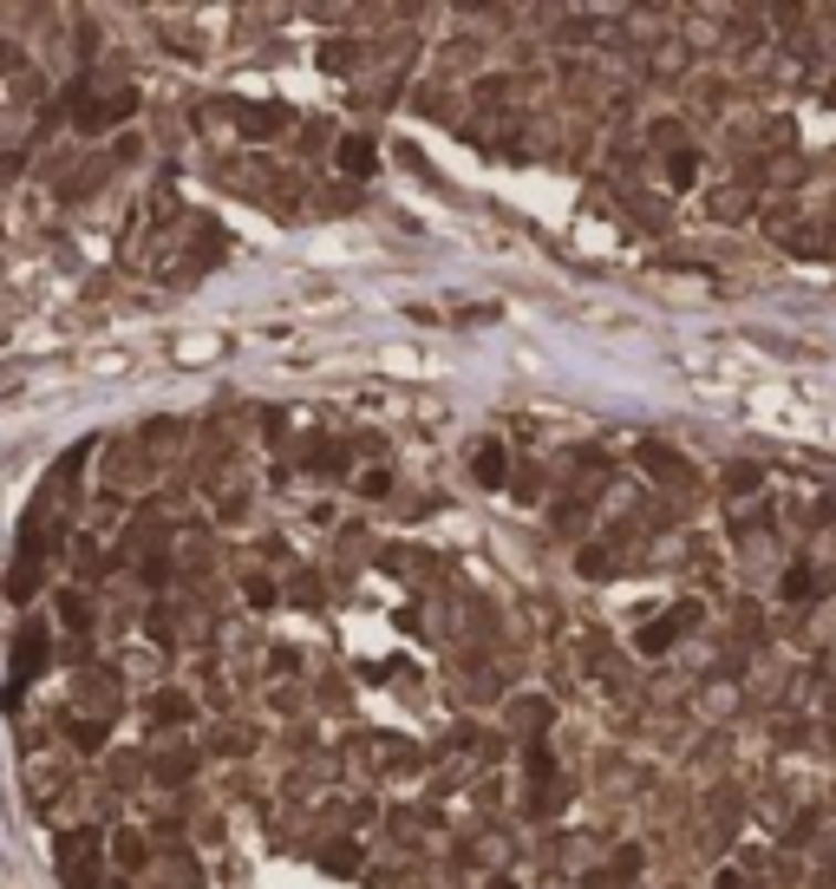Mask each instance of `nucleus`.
I'll list each match as a JSON object with an SVG mask.
<instances>
[{
    "instance_id": "31",
    "label": "nucleus",
    "mask_w": 836,
    "mask_h": 889,
    "mask_svg": "<svg viewBox=\"0 0 836 889\" xmlns=\"http://www.w3.org/2000/svg\"><path fill=\"white\" fill-rule=\"evenodd\" d=\"M634 877H640V850H634V844H621V850L608 857V883H615V889H634Z\"/></svg>"
},
{
    "instance_id": "14",
    "label": "nucleus",
    "mask_w": 836,
    "mask_h": 889,
    "mask_svg": "<svg viewBox=\"0 0 836 889\" xmlns=\"http://www.w3.org/2000/svg\"><path fill=\"white\" fill-rule=\"evenodd\" d=\"M752 177H759V190H791V184H804V157L797 150H771Z\"/></svg>"
},
{
    "instance_id": "3",
    "label": "nucleus",
    "mask_w": 836,
    "mask_h": 889,
    "mask_svg": "<svg viewBox=\"0 0 836 889\" xmlns=\"http://www.w3.org/2000/svg\"><path fill=\"white\" fill-rule=\"evenodd\" d=\"M693 628H699V602H673L660 621H647V628L634 635V648H640L647 661H660V655H673V641H680V635H693Z\"/></svg>"
},
{
    "instance_id": "13",
    "label": "nucleus",
    "mask_w": 836,
    "mask_h": 889,
    "mask_svg": "<svg viewBox=\"0 0 836 889\" xmlns=\"http://www.w3.org/2000/svg\"><path fill=\"white\" fill-rule=\"evenodd\" d=\"M334 157H341V170H347V177H373V170H379V145H373V132H347V138H334Z\"/></svg>"
},
{
    "instance_id": "11",
    "label": "nucleus",
    "mask_w": 836,
    "mask_h": 889,
    "mask_svg": "<svg viewBox=\"0 0 836 889\" xmlns=\"http://www.w3.org/2000/svg\"><path fill=\"white\" fill-rule=\"evenodd\" d=\"M105 857H112L118 877H138V870H150V837L144 830H105Z\"/></svg>"
},
{
    "instance_id": "30",
    "label": "nucleus",
    "mask_w": 836,
    "mask_h": 889,
    "mask_svg": "<svg viewBox=\"0 0 836 889\" xmlns=\"http://www.w3.org/2000/svg\"><path fill=\"white\" fill-rule=\"evenodd\" d=\"M464 693H471V700H497V693H503V673H497V667H464Z\"/></svg>"
},
{
    "instance_id": "20",
    "label": "nucleus",
    "mask_w": 836,
    "mask_h": 889,
    "mask_svg": "<svg viewBox=\"0 0 836 889\" xmlns=\"http://www.w3.org/2000/svg\"><path fill=\"white\" fill-rule=\"evenodd\" d=\"M40 661H46V628H40V621H27V628H20V641H13V673H33Z\"/></svg>"
},
{
    "instance_id": "4",
    "label": "nucleus",
    "mask_w": 836,
    "mask_h": 889,
    "mask_svg": "<svg viewBox=\"0 0 836 889\" xmlns=\"http://www.w3.org/2000/svg\"><path fill=\"white\" fill-rule=\"evenodd\" d=\"M72 693H79V707L72 713H92V720H118V700H125V687H118V673H98V667H79L72 673Z\"/></svg>"
},
{
    "instance_id": "1",
    "label": "nucleus",
    "mask_w": 836,
    "mask_h": 889,
    "mask_svg": "<svg viewBox=\"0 0 836 889\" xmlns=\"http://www.w3.org/2000/svg\"><path fill=\"white\" fill-rule=\"evenodd\" d=\"M347 765L359 772H393V778H412L418 765H425V752L412 740H399V733H353L347 740Z\"/></svg>"
},
{
    "instance_id": "18",
    "label": "nucleus",
    "mask_w": 836,
    "mask_h": 889,
    "mask_svg": "<svg viewBox=\"0 0 836 889\" xmlns=\"http://www.w3.org/2000/svg\"><path fill=\"white\" fill-rule=\"evenodd\" d=\"M562 772H556V752L550 745H523V785L530 792H543V785H556Z\"/></svg>"
},
{
    "instance_id": "25",
    "label": "nucleus",
    "mask_w": 836,
    "mask_h": 889,
    "mask_svg": "<svg viewBox=\"0 0 836 889\" xmlns=\"http://www.w3.org/2000/svg\"><path fill=\"white\" fill-rule=\"evenodd\" d=\"M72 576H79V583H98V576H105V550H98L92 536L72 543Z\"/></svg>"
},
{
    "instance_id": "37",
    "label": "nucleus",
    "mask_w": 836,
    "mask_h": 889,
    "mask_svg": "<svg viewBox=\"0 0 836 889\" xmlns=\"http://www.w3.org/2000/svg\"><path fill=\"white\" fill-rule=\"evenodd\" d=\"M327 145H334V125H327V118L301 125V150H327Z\"/></svg>"
},
{
    "instance_id": "34",
    "label": "nucleus",
    "mask_w": 836,
    "mask_h": 889,
    "mask_svg": "<svg viewBox=\"0 0 836 889\" xmlns=\"http://www.w3.org/2000/svg\"><path fill=\"white\" fill-rule=\"evenodd\" d=\"M314 864H327V870H341V877H347V870H359V844H321V850H314Z\"/></svg>"
},
{
    "instance_id": "39",
    "label": "nucleus",
    "mask_w": 836,
    "mask_h": 889,
    "mask_svg": "<svg viewBox=\"0 0 836 889\" xmlns=\"http://www.w3.org/2000/svg\"><path fill=\"white\" fill-rule=\"evenodd\" d=\"M144 583H170V556L164 550H144Z\"/></svg>"
},
{
    "instance_id": "24",
    "label": "nucleus",
    "mask_w": 836,
    "mask_h": 889,
    "mask_svg": "<svg viewBox=\"0 0 836 889\" xmlns=\"http://www.w3.org/2000/svg\"><path fill=\"white\" fill-rule=\"evenodd\" d=\"M719 484H725V498H732V504H745V498H759V484H765V478H759V464H725V478H719Z\"/></svg>"
},
{
    "instance_id": "12",
    "label": "nucleus",
    "mask_w": 836,
    "mask_h": 889,
    "mask_svg": "<svg viewBox=\"0 0 836 889\" xmlns=\"http://www.w3.org/2000/svg\"><path fill=\"white\" fill-rule=\"evenodd\" d=\"M687 66H693V40H687V33H660L654 53H647V73L654 79H687Z\"/></svg>"
},
{
    "instance_id": "8",
    "label": "nucleus",
    "mask_w": 836,
    "mask_h": 889,
    "mask_svg": "<svg viewBox=\"0 0 836 889\" xmlns=\"http://www.w3.org/2000/svg\"><path fill=\"white\" fill-rule=\"evenodd\" d=\"M640 471H647V478H660V484H673V491H693V484H699V471L673 451V445H640Z\"/></svg>"
},
{
    "instance_id": "44",
    "label": "nucleus",
    "mask_w": 836,
    "mask_h": 889,
    "mask_svg": "<svg viewBox=\"0 0 836 889\" xmlns=\"http://www.w3.org/2000/svg\"><path fill=\"white\" fill-rule=\"evenodd\" d=\"M830 105H836V92H830Z\"/></svg>"
},
{
    "instance_id": "16",
    "label": "nucleus",
    "mask_w": 836,
    "mask_h": 889,
    "mask_svg": "<svg viewBox=\"0 0 836 889\" xmlns=\"http://www.w3.org/2000/svg\"><path fill=\"white\" fill-rule=\"evenodd\" d=\"M575 569H582L588 583H608V576H621L627 563H621V550H615V543H588V550L575 556Z\"/></svg>"
},
{
    "instance_id": "41",
    "label": "nucleus",
    "mask_w": 836,
    "mask_h": 889,
    "mask_svg": "<svg viewBox=\"0 0 836 889\" xmlns=\"http://www.w3.org/2000/svg\"><path fill=\"white\" fill-rule=\"evenodd\" d=\"M719 889H759L745 870H719Z\"/></svg>"
},
{
    "instance_id": "5",
    "label": "nucleus",
    "mask_w": 836,
    "mask_h": 889,
    "mask_svg": "<svg viewBox=\"0 0 836 889\" xmlns=\"http://www.w3.org/2000/svg\"><path fill=\"white\" fill-rule=\"evenodd\" d=\"M190 720H197V700L184 687H150L144 693V726L150 733H184Z\"/></svg>"
},
{
    "instance_id": "38",
    "label": "nucleus",
    "mask_w": 836,
    "mask_h": 889,
    "mask_svg": "<svg viewBox=\"0 0 836 889\" xmlns=\"http://www.w3.org/2000/svg\"><path fill=\"white\" fill-rule=\"evenodd\" d=\"M0 73H27V53H20V40H7V33H0Z\"/></svg>"
},
{
    "instance_id": "36",
    "label": "nucleus",
    "mask_w": 836,
    "mask_h": 889,
    "mask_svg": "<svg viewBox=\"0 0 836 889\" xmlns=\"http://www.w3.org/2000/svg\"><path fill=\"white\" fill-rule=\"evenodd\" d=\"M784 249H791V255H817V249H824V229H817V222H804V229H791V236H784Z\"/></svg>"
},
{
    "instance_id": "35",
    "label": "nucleus",
    "mask_w": 836,
    "mask_h": 889,
    "mask_svg": "<svg viewBox=\"0 0 836 889\" xmlns=\"http://www.w3.org/2000/svg\"><path fill=\"white\" fill-rule=\"evenodd\" d=\"M353 491H359V498H386V491H393V471H386V464H366V471L353 478Z\"/></svg>"
},
{
    "instance_id": "10",
    "label": "nucleus",
    "mask_w": 836,
    "mask_h": 889,
    "mask_svg": "<svg viewBox=\"0 0 836 889\" xmlns=\"http://www.w3.org/2000/svg\"><path fill=\"white\" fill-rule=\"evenodd\" d=\"M203 752L209 759H255V752H262V733L242 726V720H222V726H209Z\"/></svg>"
},
{
    "instance_id": "19",
    "label": "nucleus",
    "mask_w": 836,
    "mask_h": 889,
    "mask_svg": "<svg viewBox=\"0 0 836 889\" xmlns=\"http://www.w3.org/2000/svg\"><path fill=\"white\" fill-rule=\"evenodd\" d=\"M53 608H60V628H66V635H92V595L85 589H66Z\"/></svg>"
},
{
    "instance_id": "28",
    "label": "nucleus",
    "mask_w": 836,
    "mask_h": 889,
    "mask_svg": "<svg viewBox=\"0 0 836 889\" xmlns=\"http://www.w3.org/2000/svg\"><path fill=\"white\" fill-rule=\"evenodd\" d=\"M105 733H112V726H105V720H92V713H72V720H66V740L79 745V752H98Z\"/></svg>"
},
{
    "instance_id": "15",
    "label": "nucleus",
    "mask_w": 836,
    "mask_h": 889,
    "mask_svg": "<svg viewBox=\"0 0 836 889\" xmlns=\"http://www.w3.org/2000/svg\"><path fill=\"white\" fill-rule=\"evenodd\" d=\"M471 478H478L484 491H503V484H510V458H503V445L497 439H484L478 451H471Z\"/></svg>"
},
{
    "instance_id": "6",
    "label": "nucleus",
    "mask_w": 836,
    "mask_h": 889,
    "mask_svg": "<svg viewBox=\"0 0 836 889\" xmlns=\"http://www.w3.org/2000/svg\"><path fill=\"white\" fill-rule=\"evenodd\" d=\"M216 118H229L242 138H275V132H288V125H294L281 105H242V98H222V105H216Z\"/></svg>"
},
{
    "instance_id": "27",
    "label": "nucleus",
    "mask_w": 836,
    "mask_h": 889,
    "mask_svg": "<svg viewBox=\"0 0 836 889\" xmlns=\"http://www.w3.org/2000/svg\"><path fill=\"white\" fill-rule=\"evenodd\" d=\"M157 870H164V889H203V877H197V857H184V850H170Z\"/></svg>"
},
{
    "instance_id": "21",
    "label": "nucleus",
    "mask_w": 836,
    "mask_h": 889,
    "mask_svg": "<svg viewBox=\"0 0 836 889\" xmlns=\"http://www.w3.org/2000/svg\"><path fill=\"white\" fill-rule=\"evenodd\" d=\"M366 66V40H327L321 46V73H353Z\"/></svg>"
},
{
    "instance_id": "26",
    "label": "nucleus",
    "mask_w": 836,
    "mask_h": 889,
    "mask_svg": "<svg viewBox=\"0 0 836 889\" xmlns=\"http://www.w3.org/2000/svg\"><path fill=\"white\" fill-rule=\"evenodd\" d=\"M660 164H667V184H673V190H693V177H699V150H693V145L667 150Z\"/></svg>"
},
{
    "instance_id": "43",
    "label": "nucleus",
    "mask_w": 836,
    "mask_h": 889,
    "mask_svg": "<svg viewBox=\"0 0 836 889\" xmlns=\"http://www.w3.org/2000/svg\"><path fill=\"white\" fill-rule=\"evenodd\" d=\"M824 713H830V720H836V680H830V693H824Z\"/></svg>"
},
{
    "instance_id": "23",
    "label": "nucleus",
    "mask_w": 836,
    "mask_h": 889,
    "mask_svg": "<svg viewBox=\"0 0 836 889\" xmlns=\"http://www.w3.org/2000/svg\"><path fill=\"white\" fill-rule=\"evenodd\" d=\"M588 517H595L588 491H562V498H556V530H562V536H575V530H582Z\"/></svg>"
},
{
    "instance_id": "42",
    "label": "nucleus",
    "mask_w": 836,
    "mask_h": 889,
    "mask_svg": "<svg viewBox=\"0 0 836 889\" xmlns=\"http://www.w3.org/2000/svg\"><path fill=\"white\" fill-rule=\"evenodd\" d=\"M484 889H523V883H516L510 870H490V883H484Z\"/></svg>"
},
{
    "instance_id": "32",
    "label": "nucleus",
    "mask_w": 836,
    "mask_h": 889,
    "mask_svg": "<svg viewBox=\"0 0 836 889\" xmlns=\"http://www.w3.org/2000/svg\"><path fill=\"white\" fill-rule=\"evenodd\" d=\"M288 602H294V608H321V602H327V583H321V576H307V569H301V576H294V583H288Z\"/></svg>"
},
{
    "instance_id": "29",
    "label": "nucleus",
    "mask_w": 836,
    "mask_h": 889,
    "mask_svg": "<svg viewBox=\"0 0 836 889\" xmlns=\"http://www.w3.org/2000/svg\"><path fill=\"white\" fill-rule=\"evenodd\" d=\"M680 145H693L680 118H654V125H647V150H660V157H667V150H680Z\"/></svg>"
},
{
    "instance_id": "22",
    "label": "nucleus",
    "mask_w": 836,
    "mask_h": 889,
    "mask_svg": "<svg viewBox=\"0 0 836 889\" xmlns=\"http://www.w3.org/2000/svg\"><path fill=\"white\" fill-rule=\"evenodd\" d=\"M301 464H307L314 478H341V471L353 464V445H314V451H307Z\"/></svg>"
},
{
    "instance_id": "2",
    "label": "nucleus",
    "mask_w": 836,
    "mask_h": 889,
    "mask_svg": "<svg viewBox=\"0 0 836 889\" xmlns=\"http://www.w3.org/2000/svg\"><path fill=\"white\" fill-rule=\"evenodd\" d=\"M550 726H556V700H550V693H510V700H503V740L543 745Z\"/></svg>"
},
{
    "instance_id": "33",
    "label": "nucleus",
    "mask_w": 836,
    "mask_h": 889,
    "mask_svg": "<svg viewBox=\"0 0 836 889\" xmlns=\"http://www.w3.org/2000/svg\"><path fill=\"white\" fill-rule=\"evenodd\" d=\"M242 602H249L255 615H269V608H281V589L269 583V576H249V583H242Z\"/></svg>"
},
{
    "instance_id": "9",
    "label": "nucleus",
    "mask_w": 836,
    "mask_h": 889,
    "mask_svg": "<svg viewBox=\"0 0 836 889\" xmlns=\"http://www.w3.org/2000/svg\"><path fill=\"white\" fill-rule=\"evenodd\" d=\"M752 197H759V177L745 170V177H732V184H719V190L706 197V210H712V217H719V222H745V217H752Z\"/></svg>"
},
{
    "instance_id": "7",
    "label": "nucleus",
    "mask_w": 836,
    "mask_h": 889,
    "mask_svg": "<svg viewBox=\"0 0 836 889\" xmlns=\"http://www.w3.org/2000/svg\"><path fill=\"white\" fill-rule=\"evenodd\" d=\"M197 765H203V759H197L190 745H157V752H144V772H150L157 785H170V792H177V785H190V778H197Z\"/></svg>"
},
{
    "instance_id": "40",
    "label": "nucleus",
    "mask_w": 836,
    "mask_h": 889,
    "mask_svg": "<svg viewBox=\"0 0 836 889\" xmlns=\"http://www.w3.org/2000/svg\"><path fill=\"white\" fill-rule=\"evenodd\" d=\"M216 517H222V523H242V517H249V498H242V491H229V498H222V511H216Z\"/></svg>"
},
{
    "instance_id": "17",
    "label": "nucleus",
    "mask_w": 836,
    "mask_h": 889,
    "mask_svg": "<svg viewBox=\"0 0 836 889\" xmlns=\"http://www.w3.org/2000/svg\"><path fill=\"white\" fill-rule=\"evenodd\" d=\"M144 778H150V772H144V752H112V759H105V785H112V792H132Z\"/></svg>"
}]
</instances>
